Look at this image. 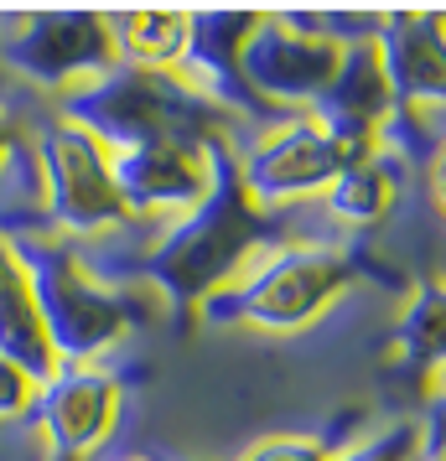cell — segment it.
Instances as JSON below:
<instances>
[{"label": "cell", "mask_w": 446, "mask_h": 461, "mask_svg": "<svg viewBox=\"0 0 446 461\" xmlns=\"http://www.w3.org/2000/svg\"><path fill=\"white\" fill-rule=\"evenodd\" d=\"M291 229L280 223V212H265L250 203V192L239 187L234 171V146H213V192L192 212L150 239L146 249L130 259L125 270L99 275L109 285H150L167 295L171 306H203L208 295L234 285L239 275L255 265L265 249L286 244Z\"/></svg>", "instance_id": "6da1fadb"}, {"label": "cell", "mask_w": 446, "mask_h": 461, "mask_svg": "<svg viewBox=\"0 0 446 461\" xmlns=\"http://www.w3.org/2000/svg\"><path fill=\"white\" fill-rule=\"evenodd\" d=\"M58 114L99 135L109 150L141 146V140H192V146L229 140L234 146L239 135L244 140L255 135L250 120L208 99L187 73H156L135 63H114L105 78L63 94Z\"/></svg>", "instance_id": "7a4b0ae2"}, {"label": "cell", "mask_w": 446, "mask_h": 461, "mask_svg": "<svg viewBox=\"0 0 446 461\" xmlns=\"http://www.w3.org/2000/svg\"><path fill=\"white\" fill-rule=\"evenodd\" d=\"M22 254L37 295V316L52 342L58 363H99V357L125 342L141 327V301L130 285H109L94 275L84 244L63 233H5Z\"/></svg>", "instance_id": "3957f363"}, {"label": "cell", "mask_w": 446, "mask_h": 461, "mask_svg": "<svg viewBox=\"0 0 446 461\" xmlns=\"http://www.w3.org/2000/svg\"><path fill=\"white\" fill-rule=\"evenodd\" d=\"M359 280V254L317 239H286L265 249L234 285L208 295L197 312L213 327H259V332H301Z\"/></svg>", "instance_id": "277c9868"}, {"label": "cell", "mask_w": 446, "mask_h": 461, "mask_svg": "<svg viewBox=\"0 0 446 461\" xmlns=\"http://www.w3.org/2000/svg\"><path fill=\"white\" fill-rule=\"evenodd\" d=\"M379 16H317V11H259L239 47V78L259 104L280 114H312L332 88L353 37H374Z\"/></svg>", "instance_id": "5b68a950"}, {"label": "cell", "mask_w": 446, "mask_h": 461, "mask_svg": "<svg viewBox=\"0 0 446 461\" xmlns=\"http://www.w3.org/2000/svg\"><path fill=\"white\" fill-rule=\"evenodd\" d=\"M384 140H353L322 125L317 114H286L280 125L255 130L244 150H234L239 187L250 192V203L265 212L286 208V203H306L338 182L348 167L369 161Z\"/></svg>", "instance_id": "8992f818"}, {"label": "cell", "mask_w": 446, "mask_h": 461, "mask_svg": "<svg viewBox=\"0 0 446 461\" xmlns=\"http://www.w3.org/2000/svg\"><path fill=\"white\" fill-rule=\"evenodd\" d=\"M37 176H42V212L63 239H99L109 229L135 223L125 197L114 187V161L99 135L73 125L63 114H47L32 135Z\"/></svg>", "instance_id": "52a82bcc"}, {"label": "cell", "mask_w": 446, "mask_h": 461, "mask_svg": "<svg viewBox=\"0 0 446 461\" xmlns=\"http://www.w3.org/2000/svg\"><path fill=\"white\" fill-rule=\"evenodd\" d=\"M114 63L120 47L109 32V11H0V68L26 84L73 94L105 78Z\"/></svg>", "instance_id": "ba28073f"}, {"label": "cell", "mask_w": 446, "mask_h": 461, "mask_svg": "<svg viewBox=\"0 0 446 461\" xmlns=\"http://www.w3.org/2000/svg\"><path fill=\"white\" fill-rule=\"evenodd\" d=\"M125 410V384L105 363H58L32 399V436L42 446V461H94L114 436Z\"/></svg>", "instance_id": "9c48e42d"}, {"label": "cell", "mask_w": 446, "mask_h": 461, "mask_svg": "<svg viewBox=\"0 0 446 461\" xmlns=\"http://www.w3.org/2000/svg\"><path fill=\"white\" fill-rule=\"evenodd\" d=\"M379 58L395 94V130H415L425 114H446V11H384L379 16Z\"/></svg>", "instance_id": "30bf717a"}, {"label": "cell", "mask_w": 446, "mask_h": 461, "mask_svg": "<svg viewBox=\"0 0 446 461\" xmlns=\"http://www.w3.org/2000/svg\"><path fill=\"white\" fill-rule=\"evenodd\" d=\"M213 146L192 140H141V146L109 150L114 187L125 197L130 218H182L213 192ZM229 146V140H223Z\"/></svg>", "instance_id": "8fae6325"}, {"label": "cell", "mask_w": 446, "mask_h": 461, "mask_svg": "<svg viewBox=\"0 0 446 461\" xmlns=\"http://www.w3.org/2000/svg\"><path fill=\"white\" fill-rule=\"evenodd\" d=\"M312 114L322 125H332L338 135L384 140V130L395 120V94H389V73H384V58H379L374 37H353L348 42L338 78H332V88L322 94V104Z\"/></svg>", "instance_id": "7c38bea8"}, {"label": "cell", "mask_w": 446, "mask_h": 461, "mask_svg": "<svg viewBox=\"0 0 446 461\" xmlns=\"http://www.w3.org/2000/svg\"><path fill=\"white\" fill-rule=\"evenodd\" d=\"M0 357H11L37 389L58 374V353L42 332L37 316V295H32V275H26L16 244L0 233Z\"/></svg>", "instance_id": "4fadbf2b"}, {"label": "cell", "mask_w": 446, "mask_h": 461, "mask_svg": "<svg viewBox=\"0 0 446 461\" xmlns=\"http://www.w3.org/2000/svg\"><path fill=\"white\" fill-rule=\"evenodd\" d=\"M109 32L120 47V63L182 73L192 52V11H109Z\"/></svg>", "instance_id": "5bb4252c"}, {"label": "cell", "mask_w": 446, "mask_h": 461, "mask_svg": "<svg viewBox=\"0 0 446 461\" xmlns=\"http://www.w3.org/2000/svg\"><path fill=\"white\" fill-rule=\"evenodd\" d=\"M400 176H405V156L379 146L369 161L342 171L338 182L322 192V203L338 223H384L400 203Z\"/></svg>", "instance_id": "9a60e30c"}, {"label": "cell", "mask_w": 446, "mask_h": 461, "mask_svg": "<svg viewBox=\"0 0 446 461\" xmlns=\"http://www.w3.org/2000/svg\"><path fill=\"white\" fill-rule=\"evenodd\" d=\"M395 357L415 374L446 368V280H425L405 301L400 327H395Z\"/></svg>", "instance_id": "2e32d148"}, {"label": "cell", "mask_w": 446, "mask_h": 461, "mask_svg": "<svg viewBox=\"0 0 446 461\" xmlns=\"http://www.w3.org/2000/svg\"><path fill=\"white\" fill-rule=\"evenodd\" d=\"M327 461H421V420L395 415L363 430H342L338 451Z\"/></svg>", "instance_id": "e0dca14e"}, {"label": "cell", "mask_w": 446, "mask_h": 461, "mask_svg": "<svg viewBox=\"0 0 446 461\" xmlns=\"http://www.w3.org/2000/svg\"><path fill=\"white\" fill-rule=\"evenodd\" d=\"M338 436H327V430H291V436H265L255 440L250 451L239 461H327L332 451H338Z\"/></svg>", "instance_id": "ac0fdd59"}, {"label": "cell", "mask_w": 446, "mask_h": 461, "mask_svg": "<svg viewBox=\"0 0 446 461\" xmlns=\"http://www.w3.org/2000/svg\"><path fill=\"white\" fill-rule=\"evenodd\" d=\"M421 461L446 456V368L425 374V394H421Z\"/></svg>", "instance_id": "d6986e66"}, {"label": "cell", "mask_w": 446, "mask_h": 461, "mask_svg": "<svg viewBox=\"0 0 446 461\" xmlns=\"http://www.w3.org/2000/svg\"><path fill=\"white\" fill-rule=\"evenodd\" d=\"M32 399H37V384L11 357H0V425H22L32 415Z\"/></svg>", "instance_id": "ffe728a7"}, {"label": "cell", "mask_w": 446, "mask_h": 461, "mask_svg": "<svg viewBox=\"0 0 446 461\" xmlns=\"http://www.w3.org/2000/svg\"><path fill=\"white\" fill-rule=\"evenodd\" d=\"M26 146V135H22V125H16V114L0 104V171L11 167V156Z\"/></svg>", "instance_id": "44dd1931"}, {"label": "cell", "mask_w": 446, "mask_h": 461, "mask_svg": "<svg viewBox=\"0 0 446 461\" xmlns=\"http://www.w3.org/2000/svg\"><path fill=\"white\" fill-rule=\"evenodd\" d=\"M425 182H431V197H436V208L446 212V135L436 140L431 161H425Z\"/></svg>", "instance_id": "7402d4cb"}, {"label": "cell", "mask_w": 446, "mask_h": 461, "mask_svg": "<svg viewBox=\"0 0 446 461\" xmlns=\"http://www.w3.org/2000/svg\"><path fill=\"white\" fill-rule=\"evenodd\" d=\"M114 461H150V456H114Z\"/></svg>", "instance_id": "603a6c76"}, {"label": "cell", "mask_w": 446, "mask_h": 461, "mask_svg": "<svg viewBox=\"0 0 446 461\" xmlns=\"http://www.w3.org/2000/svg\"><path fill=\"white\" fill-rule=\"evenodd\" d=\"M431 461H446V456H431Z\"/></svg>", "instance_id": "cb8c5ba5"}]
</instances>
